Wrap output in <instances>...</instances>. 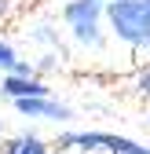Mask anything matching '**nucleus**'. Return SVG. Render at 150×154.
Segmentation results:
<instances>
[{
  "label": "nucleus",
  "mask_w": 150,
  "mask_h": 154,
  "mask_svg": "<svg viewBox=\"0 0 150 154\" xmlns=\"http://www.w3.org/2000/svg\"><path fill=\"white\" fill-rule=\"evenodd\" d=\"M4 11H8V0H0V15H4Z\"/></svg>",
  "instance_id": "nucleus-8"
},
{
  "label": "nucleus",
  "mask_w": 150,
  "mask_h": 154,
  "mask_svg": "<svg viewBox=\"0 0 150 154\" xmlns=\"http://www.w3.org/2000/svg\"><path fill=\"white\" fill-rule=\"evenodd\" d=\"M0 66H8V70H15V73H22V77L29 73V70H26L22 63H18V59H15V51H11V48H8L4 41H0Z\"/></svg>",
  "instance_id": "nucleus-7"
},
{
  "label": "nucleus",
  "mask_w": 150,
  "mask_h": 154,
  "mask_svg": "<svg viewBox=\"0 0 150 154\" xmlns=\"http://www.w3.org/2000/svg\"><path fill=\"white\" fill-rule=\"evenodd\" d=\"M0 92L11 95V99H40V95H48V85L33 81V77H22V73H11L0 81Z\"/></svg>",
  "instance_id": "nucleus-4"
},
{
  "label": "nucleus",
  "mask_w": 150,
  "mask_h": 154,
  "mask_svg": "<svg viewBox=\"0 0 150 154\" xmlns=\"http://www.w3.org/2000/svg\"><path fill=\"white\" fill-rule=\"evenodd\" d=\"M66 18H70V26H73V33H77L81 41L99 44V33H95L99 0H77V4H70V8H66Z\"/></svg>",
  "instance_id": "nucleus-3"
},
{
  "label": "nucleus",
  "mask_w": 150,
  "mask_h": 154,
  "mask_svg": "<svg viewBox=\"0 0 150 154\" xmlns=\"http://www.w3.org/2000/svg\"><path fill=\"white\" fill-rule=\"evenodd\" d=\"M15 106L22 110V114H29V118H70V110L66 106H59V103H51L48 95H40V99H15Z\"/></svg>",
  "instance_id": "nucleus-5"
},
{
  "label": "nucleus",
  "mask_w": 150,
  "mask_h": 154,
  "mask_svg": "<svg viewBox=\"0 0 150 154\" xmlns=\"http://www.w3.org/2000/svg\"><path fill=\"white\" fill-rule=\"evenodd\" d=\"M110 26L128 44H150V0H114L106 8Z\"/></svg>",
  "instance_id": "nucleus-1"
},
{
  "label": "nucleus",
  "mask_w": 150,
  "mask_h": 154,
  "mask_svg": "<svg viewBox=\"0 0 150 154\" xmlns=\"http://www.w3.org/2000/svg\"><path fill=\"white\" fill-rule=\"evenodd\" d=\"M66 147H106V150H114V154H150L146 147L132 143V140H124V136H110V132H70V136H62Z\"/></svg>",
  "instance_id": "nucleus-2"
},
{
  "label": "nucleus",
  "mask_w": 150,
  "mask_h": 154,
  "mask_svg": "<svg viewBox=\"0 0 150 154\" xmlns=\"http://www.w3.org/2000/svg\"><path fill=\"white\" fill-rule=\"evenodd\" d=\"M4 154H48V150L37 136H18V140L4 143Z\"/></svg>",
  "instance_id": "nucleus-6"
}]
</instances>
